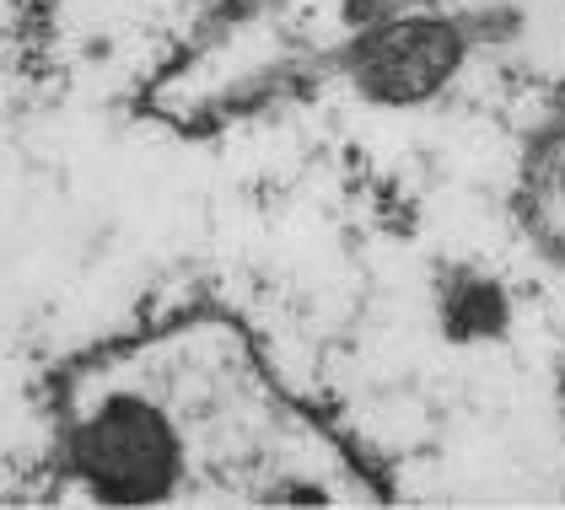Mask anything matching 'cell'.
<instances>
[{
  "label": "cell",
  "mask_w": 565,
  "mask_h": 510,
  "mask_svg": "<svg viewBox=\"0 0 565 510\" xmlns=\"http://www.w3.org/2000/svg\"><path fill=\"white\" fill-rule=\"evenodd\" d=\"M561 188H565V167H561Z\"/></svg>",
  "instance_id": "8992f818"
},
{
  "label": "cell",
  "mask_w": 565,
  "mask_h": 510,
  "mask_svg": "<svg viewBox=\"0 0 565 510\" xmlns=\"http://www.w3.org/2000/svg\"><path fill=\"white\" fill-rule=\"evenodd\" d=\"M269 500H286V506H329V489H318V484H286V489H275Z\"/></svg>",
  "instance_id": "277c9868"
},
{
  "label": "cell",
  "mask_w": 565,
  "mask_h": 510,
  "mask_svg": "<svg viewBox=\"0 0 565 510\" xmlns=\"http://www.w3.org/2000/svg\"><path fill=\"white\" fill-rule=\"evenodd\" d=\"M463 33L447 17H409V22H377L350 59V82L377 108H409L426 102L458 76L463 65Z\"/></svg>",
  "instance_id": "7a4b0ae2"
},
{
  "label": "cell",
  "mask_w": 565,
  "mask_h": 510,
  "mask_svg": "<svg viewBox=\"0 0 565 510\" xmlns=\"http://www.w3.org/2000/svg\"><path fill=\"white\" fill-rule=\"evenodd\" d=\"M507 323V301L490 280H469L458 301H452V334L458 339H475V334H495Z\"/></svg>",
  "instance_id": "3957f363"
},
{
  "label": "cell",
  "mask_w": 565,
  "mask_h": 510,
  "mask_svg": "<svg viewBox=\"0 0 565 510\" xmlns=\"http://www.w3.org/2000/svg\"><path fill=\"white\" fill-rule=\"evenodd\" d=\"M345 22L350 28H377L383 22V0H345Z\"/></svg>",
  "instance_id": "5b68a950"
},
{
  "label": "cell",
  "mask_w": 565,
  "mask_h": 510,
  "mask_svg": "<svg viewBox=\"0 0 565 510\" xmlns=\"http://www.w3.org/2000/svg\"><path fill=\"white\" fill-rule=\"evenodd\" d=\"M65 463H71V478L87 484V495L103 506H157L178 495L189 473V452L173 414L157 398L108 392L71 430Z\"/></svg>",
  "instance_id": "6da1fadb"
}]
</instances>
